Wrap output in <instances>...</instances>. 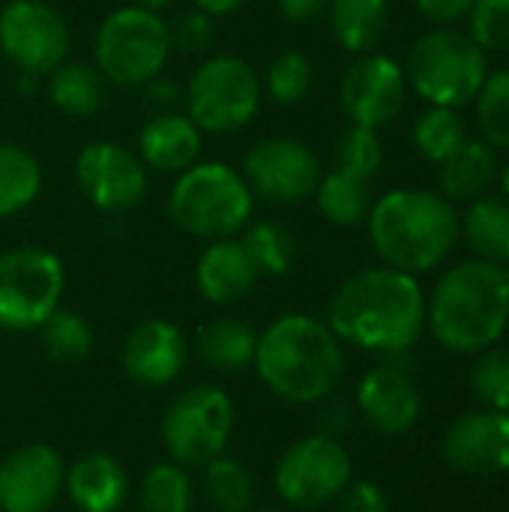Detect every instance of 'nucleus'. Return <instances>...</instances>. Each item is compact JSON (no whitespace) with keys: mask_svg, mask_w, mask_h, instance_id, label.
<instances>
[{"mask_svg":"<svg viewBox=\"0 0 509 512\" xmlns=\"http://www.w3.org/2000/svg\"><path fill=\"white\" fill-rule=\"evenodd\" d=\"M468 21V33L483 51L509 48V0H474Z\"/></svg>","mask_w":509,"mask_h":512,"instance_id":"39","label":"nucleus"},{"mask_svg":"<svg viewBox=\"0 0 509 512\" xmlns=\"http://www.w3.org/2000/svg\"><path fill=\"white\" fill-rule=\"evenodd\" d=\"M255 372L282 402L315 405L339 387L345 351L327 321L300 312L282 315L258 333Z\"/></svg>","mask_w":509,"mask_h":512,"instance_id":"2","label":"nucleus"},{"mask_svg":"<svg viewBox=\"0 0 509 512\" xmlns=\"http://www.w3.org/2000/svg\"><path fill=\"white\" fill-rule=\"evenodd\" d=\"M366 222L378 258L411 276L435 270L459 240L453 201L432 189H393L372 204Z\"/></svg>","mask_w":509,"mask_h":512,"instance_id":"4","label":"nucleus"},{"mask_svg":"<svg viewBox=\"0 0 509 512\" xmlns=\"http://www.w3.org/2000/svg\"><path fill=\"white\" fill-rule=\"evenodd\" d=\"M408 78L405 69L387 54H363L348 66L339 84L342 111L354 126L381 129L405 108Z\"/></svg>","mask_w":509,"mask_h":512,"instance_id":"14","label":"nucleus"},{"mask_svg":"<svg viewBox=\"0 0 509 512\" xmlns=\"http://www.w3.org/2000/svg\"><path fill=\"white\" fill-rule=\"evenodd\" d=\"M168 33H171V48L186 54H204L216 39V18L195 6L189 12H180L168 24Z\"/></svg>","mask_w":509,"mask_h":512,"instance_id":"40","label":"nucleus"},{"mask_svg":"<svg viewBox=\"0 0 509 512\" xmlns=\"http://www.w3.org/2000/svg\"><path fill=\"white\" fill-rule=\"evenodd\" d=\"M312 75V60L303 51H282L267 69V96L279 105H297L309 96Z\"/></svg>","mask_w":509,"mask_h":512,"instance_id":"36","label":"nucleus"},{"mask_svg":"<svg viewBox=\"0 0 509 512\" xmlns=\"http://www.w3.org/2000/svg\"><path fill=\"white\" fill-rule=\"evenodd\" d=\"M258 279L261 276L252 267L246 249L240 246V240L231 237L213 240L195 264V285L201 297L216 306H231L249 297Z\"/></svg>","mask_w":509,"mask_h":512,"instance_id":"21","label":"nucleus"},{"mask_svg":"<svg viewBox=\"0 0 509 512\" xmlns=\"http://www.w3.org/2000/svg\"><path fill=\"white\" fill-rule=\"evenodd\" d=\"M333 39L354 54H369L390 27L387 0H330L327 6Z\"/></svg>","mask_w":509,"mask_h":512,"instance_id":"25","label":"nucleus"},{"mask_svg":"<svg viewBox=\"0 0 509 512\" xmlns=\"http://www.w3.org/2000/svg\"><path fill=\"white\" fill-rule=\"evenodd\" d=\"M66 465L48 444H24L0 462V512H48L63 495Z\"/></svg>","mask_w":509,"mask_h":512,"instance_id":"16","label":"nucleus"},{"mask_svg":"<svg viewBox=\"0 0 509 512\" xmlns=\"http://www.w3.org/2000/svg\"><path fill=\"white\" fill-rule=\"evenodd\" d=\"M276 3H279L282 18L300 27L315 24L321 15H327V6H330V0H276Z\"/></svg>","mask_w":509,"mask_h":512,"instance_id":"43","label":"nucleus"},{"mask_svg":"<svg viewBox=\"0 0 509 512\" xmlns=\"http://www.w3.org/2000/svg\"><path fill=\"white\" fill-rule=\"evenodd\" d=\"M327 327L339 342L372 354H405L426 327V294L417 276L393 267L354 273L330 300Z\"/></svg>","mask_w":509,"mask_h":512,"instance_id":"1","label":"nucleus"},{"mask_svg":"<svg viewBox=\"0 0 509 512\" xmlns=\"http://www.w3.org/2000/svg\"><path fill=\"white\" fill-rule=\"evenodd\" d=\"M258 333L237 318H216L198 333V354L219 375H240L255 366Z\"/></svg>","mask_w":509,"mask_h":512,"instance_id":"24","label":"nucleus"},{"mask_svg":"<svg viewBox=\"0 0 509 512\" xmlns=\"http://www.w3.org/2000/svg\"><path fill=\"white\" fill-rule=\"evenodd\" d=\"M255 512H282V510H255Z\"/></svg>","mask_w":509,"mask_h":512,"instance_id":"48","label":"nucleus"},{"mask_svg":"<svg viewBox=\"0 0 509 512\" xmlns=\"http://www.w3.org/2000/svg\"><path fill=\"white\" fill-rule=\"evenodd\" d=\"M315 201L318 210L327 222L351 228L369 219L372 210V192H369V180L345 174V171H330L321 177L318 189H315Z\"/></svg>","mask_w":509,"mask_h":512,"instance_id":"28","label":"nucleus"},{"mask_svg":"<svg viewBox=\"0 0 509 512\" xmlns=\"http://www.w3.org/2000/svg\"><path fill=\"white\" fill-rule=\"evenodd\" d=\"M66 498L81 512H117L126 504L129 477L108 453H87L66 468Z\"/></svg>","mask_w":509,"mask_h":512,"instance_id":"22","label":"nucleus"},{"mask_svg":"<svg viewBox=\"0 0 509 512\" xmlns=\"http://www.w3.org/2000/svg\"><path fill=\"white\" fill-rule=\"evenodd\" d=\"M498 180H501V189H504V198L509 201V162L498 171Z\"/></svg>","mask_w":509,"mask_h":512,"instance_id":"47","label":"nucleus"},{"mask_svg":"<svg viewBox=\"0 0 509 512\" xmlns=\"http://www.w3.org/2000/svg\"><path fill=\"white\" fill-rule=\"evenodd\" d=\"M426 324L447 351L492 348L509 327L507 267L477 258L447 270L426 300Z\"/></svg>","mask_w":509,"mask_h":512,"instance_id":"3","label":"nucleus"},{"mask_svg":"<svg viewBox=\"0 0 509 512\" xmlns=\"http://www.w3.org/2000/svg\"><path fill=\"white\" fill-rule=\"evenodd\" d=\"M357 408L366 423L384 435H402L420 420V390L399 366H375L357 384Z\"/></svg>","mask_w":509,"mask_h":512,"instance_id":"19","label":"nucleus"},{"mask_svg":"<svg viewBox=\"0 0 509 512\" xmlns=\"http://www.w3.org/2000/svg\"><path fill=\"white\" fill-rule=\"evenodd\" d=\"M351 456L330 435H309L291 444L273 471L279 498L294 510H321L351 483Z\"/></svg>","mask_w":509,"mask_h":512,"instance_id":"11","label":"nucleus"},{"mask_svg":"<svg viewBox=\"0 0 509 512\" xmlns=\"http://www.w3.org/2000/svg\"><path fill=\"white\" fill-rule=\"evenodd\" d=\"M123 372L138 387H168L180 378L189 360L186 336L177 324L150 318L141 321L123 345Z\"/></svg>","mask_w":509,"mask_h":512,"instance_id":"18","label":"nucleus"},{"mask_svg":"<svg viewBox=\"0 0 509 512\" xmlns=\"http://www.w3.org/2000/svg\"><path fill=\"white\" fill-rule=\"evenodd\" d=\"M405 78L429 105L462 108L477 99L489 78V51H483L471 33L435 27L414 42Z\"/></svg>","mask_w":509,"mask_h":512,"instance_id":"6","label":"nucleus"},{"mask_svg":"<svg viewBox=\"0 0 509 512\" xmlns=\"http://www.w3.org/2000/svg\"><path fill=\"white\" fill-rule=\"evenodd\" d=\"M255 195L243 174L225 162H195L177 174L168 195V219L198 240H228L252 219Z\"/></svg>","mask_w":509,"mask_h":512,"instance_id":"5","label":"nucleus"},{"mask_svg":"<svg viewBox=\"0 0 509 512\" xmlns=\"http://www.w3.org/2000/svg\"><path fill=\"white\" fill-rule=\"evenodd\" d=\"M507 279H509V264H507Z\"/></svg>","mask_w":509,"mask_h":512,"instance_id":"49","label":"nucleus"},{"mask_svg":"<svg viewBox=\"0 0 509 512\" xmlns=\"http://www.w3.org/2000/svg\"><path fill=\"white\" fill-rule=\"evenodd\" d=\"M171 0H132V6H144V9H153V12H159V9H165Z\"/></svg>","mask_w":509,"mask_h":512,"instance_id":"46","label":"nucleus"},{"mask_svg":"<svg viewBox=\"0 0 509 512\" xmlns=\"http://www.w3.org/2000/svg\"><path fill=\"white\" fill-rule=\"evenodd\" d=\"M384 162V147L378 138V129H366V126H354L342 132V138L336 141V168L363 180H372L378 174Z\"/></svg>","mask_w":509,"mask_h":512,"instance_id":"37","label":"nucleus"},{"mask_svg":"<svg viewBox=\"0 0 509 512\" xmlns=\"http://www.w3.org/2000/svg\"><path fill=\"white\" fill-rule=\"evenodd\" d=\"M471 390L489 411L509 414V351L486 348L471 369Z\"/></svg>","mask_w":509,"mask_h":512,"instance_id":"38","label":"nucleus"},{"mask_svg":"<svg viewBox=\"0 0 509 512\" xmlns=\"http://www.w3.org/2000/svg\"><path fill=\"white\" fill-rule=\"evenodd\" d=\"M459 231L480 261L509 264V201L480 195L471 201L468 213L459 216Z\"/></svg>","mask_w":509,"mask_h":512,"instance_id":"26","label":"nucleus"},{"mask_svg":"<svg viewBox=\"0 0 509 512\" xmlns=\"http://www.w3.org/2000/svg\"><path fill=\"white\" fill-rule=\"evenodd\" d=\"M69 24L45 0H9L0 9V57L18 72L48 75L66 60Z\"/></svg>","mask_w":509,"mask_h":512,"instance_id":"12","label":"nucleus"},{"mask_svg":"<svg viewBox=\"0 0 509 512\" xmlns=\"http://www.w3.org/2000/svg\"><path fill=\"white\" fill-rule=\"evenodd\" d=\"M96 69L117 87H141L159 78L171 57L168 21L144 6L114 9L96 30Z\"/></svg>","mask_w":509,"mask_h":512,"instance_id":"7","label":"nucleus"},{"mask_svg":"<svg viewBox=\"0 0 509 512\" xmlns=\"http://www.w3.org/2000/svg\"><path fill=\"white\" fill-rule=\"evenodd\" d=\"M195 492L186 468L174 462H159L147 471L138 492L141 512H192Z\"/></svg>","mask_w":509,"mask_h":512,"instance_id":"32","label":"nucleus"},{"mask_svg":"<svg viewBox=\"0 0 509 512\" xmlns=\"http://www.w3.org/2000/svg\"><path fill=\"white\" fill-rule=\"evenodd\" d=\"M336 501H339V512H390L384 489L369 480H357V483L351 480Z\"/></svg>","mask_w":509,"mask_h":512,"instance_id":"41","label":"nucleus"},{"mask_svg":"<svg viewBox=\"0 0 509 512\" xmlns=\"http://www.w3.org/2000/svg\"><path fill=\"white\" fill-rule=\"evenodd\" d=\"M444 459L468 477H498L509 471V414L474 411L459 417L444 435Z\"/></svg>","mask_w":509,"mask_h":512,"instance_id":"17","label":"nucleus"},{"mask_svg":"<svg viewBox=\"0 0 509 512\" xmlns=\"http://www.w3.org/2000/svg\"><path fill=\"white\" fill-rule=\"evenodd\" d=\"M507 51H509V48H507Z\"/></svg>","mask_w":509,"mask_h":512,"instance_id":"50","label":"nucleus"},{"mask_svg":"<svg viewBox=\"0 0 509 512\" xmlns=\"http://www.w3.org/2000/svg\"><path fill=\"white\" fill-rule=\"evenodd\" d=\"M204 495L216 512H252L255 480L243 462L222 453L204 465Z\"/></svg>","mask_w":509,"mask_h":512,"instance_id":"31","label":"nucleus"},{"mask_svg":"<svg viewBox=\"0 0 509 512\" xmlns=\"http://www.w3.org/2000/svg\"><path fill=\"white\" fill-rule=\"evenodd\" d=\"M420 15L432 24H441V27H450L462 18H468L474 0H414Z\"/></svg>","mask_w":509,"mask_h":512,"instance_id":"42","label":"nucleus"},{"mask_svg":"<svg viewBox=\"0 0 509 512\" xmlns=\"http://www.w3.org/2000/svg\"><path fill=\"white\" fill-rule=\"evenodd\" d=\"M186 114L201 132L246 129L264 99V84L252 63L237 54H216L204 60L186 87Z\"/></svg>","mask_w":509,"mask_h":512,"instance_id":"8","label":"nucleus"},{"mask_svg":"<svg viewBox=\"0 0 509 512\" xmlns=\"http://www.w3.org/2000/svg\"><path fill=\"white\" fill-rule=\"evenodd\" d=\"M147 87H150V102L162 105L165 111H171V105H177V102L183 99V93H180L177 84H168V81H156V78H153Z\"/></svg>","mask_w":509,"mask_h":512,"instance_id":"44","label":"nucleus"},{"mask_svg":"<svg viewBox=\"0 0 509 512\" xmlns=\"http://www.w3.org/2000/svg\"><path fill=\"white\" fill-rule=\"evenodd\" d=\"M240 246L246 249L258 276H285L294 264V255H297L294 234L285 225L270 222V219L249 222L243 228Z\"/></svg>","mask_w":509,"mask_h":512,"instance_id":"30","label":"nucleus"},{"mask_svg":"<svg viewBox=\"0 0 509 512\" xmlns=\"http://www.w3.org/2000/svg\"><path fill=\"white\" fill-rule=\"evenodd\" d=\"M321 177L324 171L315 150L288 135L258 141L243 159L246 186L270 204H300L312 198Z\"/></svg>","mask_w":509,"mask_h":512,"instance_id":"13","label":"nucleus"},{"mask_svg":"<svg viewBox=\"0 0 509 512\" xmlns=\"http://www.w3.org/2000/svg\"><path fill=\"white\" fill-rule=\"evenodd\" d=\"M249 0H195V6L201 9V12H207V15H213V18H222V15H231V12H237V9H243Z\"/></svg>","mask_w":509,"mask_h":512,"instance_id":"45","label":"nucleus"},{"mask_svg":"<svg viewBox=\"0 0 509 512\" xmlns=\"http://www.w3.org/2000/svg\"><path fill=\"white\" fill-rule=\"evenodd\" d=\"M498 156L495 147L483 138H468L459 153H453L447 162H441V195L447 201H474L486 195V189L498 177Z\"/></svg>","mask_w":509,"mask_h":512,"instance_id":"23","label":"nucleus"},{"mask_svg":"<svg viewBox=\"0 0 509 512\" xmlns=\"http://www.w3.org/2000/svg\"><path fill=\"white\" fill-rule=\"evenodd\" d=\"M48 99L69 117H90L105 105V75L90 63H60L48 72Z\"/></svg>","mask_w":509,"mask_h":512,"instance_id":"27","label":"nucleus"},{"mask_svg":"<svg viewBox=\"0 0 509 512\" xmlns=\"http://www.w3.org/2000/svg\"><path fill=\"white\" fill-rule=\"evenodd\" d=\"M42 336V348L51 360L57 363H75L84 360L93 351V327L84 315L69 312V309H54L45 324L39 327Z\"/></svg>","mask_w":509,"mask_h":512,"instance_id":"33","label":"nucleus"},{"mask_svg":"<svg viewBox=\"0 0 509 512\" xmlns=\"http://www.w3.org/2000/svg\"><path fill=\"white\" fill-rule=\"evenodd\" d=\"M234 432V402L222 387L183 390L162 417V447L180 468H204L219 459Z\"/></svg>","mask_w":509,"mask_h":512,"instance_id":"9","label":"nucleus"},{"mask_svg":"<svg viewBox=\"0 0 509 512\" xmlns=\"http://www.w3.org/2000/svg\"><path fill=\"white\" fill-rule=\"evenodd\" d=\"M477 123L483 132V141L509 150V69H501L486 78V84L477 93Z\"/></svg>","mask_w":509,"mask_h":512,"instance_id":"35","label":"nucleus"},{"mask_svg":"<svg viewBox=\"0 0 509 512\" xmlns=\"http://www.w3.org/2000/svg\"><path fill=\"white\" fill-rule=\"evenodd\" d=\"M42 192V168L33 153L0 141V216L27 210Z\"/></svg>","mask_w":509,"mask_h":512,"instance_id":"29","label":"nucleus"},{"mask_svg":"<svg viewBox=\"0 0 509 512\" xmlns=\"http://www.w3.org/2000/svg\"><path fill=\"white\" fill-rule=\"evenodd\" d=\"M468 141V129H465V120L459 117L456 108H438L432 105L414 126V144L417 150L441 165L447 162L453 153H459V147Z\"/></svg>","mask_w":509,"mask_h":512,"instance_id":"34","label":"nucleus"},{"mask_svg":"<svg viewBox=\"0 0 509 512\" xmlns=\"http://www.w3.org/2000/svg\"><path fill=\"white\" fill-rule=\"evenodd\" d=\"M66 273L54 252L21 246L0 255V330H39L60 309Z\"/></svg>","mask_w":509,"mask_h":512,"instance_id":"10","label":"nucleus"},{"mask_svg":"<svg viewBox=\"0 0 509 512\" xmlns=\"http://www.w3.org/2000/svg\"><path fill=\"white\" fill-rule=\"evenodd\" d=\"M75 180L84 198L102 213H123L147 192L144 162L114 141H93L75 159Z\"/></svg>","mask_w":509,"mask_h":512,"instance_id":"15","label":"nucleus"},{"mask_svg":"<svg viewBox=\"0 0 509 512\" xmlns=\"http://www.w3.org/2000/svg\"><path fill=\"white\" fill-rule=\"evenodd\" d=\"M201 156V129L189 114L162 111L138 132V159L159 174H180Z\"/></svg>","mask_w":509,"mask_h":512,"instance_id":"20","label":"nucleus"}]
</instances>
